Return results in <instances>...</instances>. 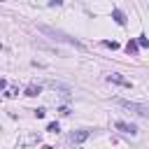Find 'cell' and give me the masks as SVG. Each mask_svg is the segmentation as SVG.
<instances>
[{"mask_svg":"<svg viewBox=\"0 0 149 149\" xmlns=\"http://www.w3.org/2000/svg\"><path fill=\"white\" fill-rule=\"evenodd\" d=\"M47 130H49V133H58V123H56V121H54V123H49V126H47Z\"/></svg>","mask_w":149,"mask_h":149,"instance_id":"obj_12","label":"cell"},{"mask_svg":"<svg viewBox=\"0 0 149 149\" xmlns=\"http://www.w3.org/2000/svg\"><path fill=\"white\" fill-rule=\"evenodd\" d=\"M107 79H109V81H114V84H119V86H126V88H130V81H128V79H123L119 72H112V74H107Z\"/></svg>","mask_w":149,"mask_h":149,"instance_id":"obj_5","label":"cell"},{"mask_svg":"<svg viewBox=\"0 0 149 149\" xmlns=\"http://www.w3.org/2000/svg\"><path fill=\"white\" fill-rule=\"evenodd\" d=\"M37 30H40V33H44V35H51V37H56V40H61V42H68V44H72V47H77V49H84V44H81L79 40L68 37V35H65V33H61V30H54V28H49V26H37Z\"/></svg>","mask_w":149,"mask_h":149,"instance_id":"obj_1","label":"cell"},{"mask_svg":"<svg viewBox=\"0 0 149 149\" xmlns=\"http://www.w3.org/2000/svg\"><path fill=\"white\" fill-rule=\"evenodd\" d=\"M35 116H37V119H44V109H42V107H40V109H35Z\"/></svg>","mask_w":149,"mask_h":149,"instance_id":"obj_13","label":"cell"},{"mask_svg":"<svg viewBox=\"0 0 149 149\" xmlns=\"http://www.w3.org/2000/svg\"><path fill=\"white\" fill-rule=\"evenodd\" d=\"M49 86H51V88H58V91H63V93H70V86H65V84H61V81H49Z\"/></svg>","mask_w":149,"mask_h":149,"instance_id":"obj_7","label":"cell"},{"mask_svg":"<svg viewBox=\"0 0 149 149\" xmlns=\"http://www.w3.org/2000/svg\"><path fill=\"white\" fill-rule=\"evenodd\" d=\"M137 44H140V47H149V40H147V35H140V37H137Z\"/></svg>","mask_w":149,"mask_h":149,"instance_id":"obj_10","label":"cell"},{"mask_svg":"<svg viewBox=\"0 0 149 149\" xmlns=\"http://www.w3.org/2000/svg\"><path fill=\"white\" fill-rule=\"evenodd\" d=\"M116 128L121 133H128V135H137V126L135 123H126V121H116Z\"/></svg>","mask_w":149,"mask_h":149,"instance_id":"obj_4","label":"cell"},{"mask_svg":"<svg viewBox=\"0 0 149 149\" xmlns=\"http://www.w3.org/2000/svg\"><path fill=\"white\" fill-rule=\"evenodd\" d=\"M37 93H40V86H35V84H30V86L26 88V95H30V98H33V95H37Z\"/></svg>","mask_w":149,"mask_h":149,"instance_id":"obj_9","label":"cell"},{"mask_svg":"<svg viewBox=\"0 0 149 149\" xmlns=\"http://www.w3.org/2000/svg\"><path fill=\"white\" fill-rule=\"evenodd\" d=\"M116 105H121L123 109H128V112H135L137 116H147L149 119V107L147 105H142V102H133V100H123V98H116L114 100Z\"/></svg>","mask_w":149,"mask_h":149,"instance_id":"obj_2","label":"cell"},{"mask_svg":"<svg viewBox=\"0 0 149 149\" xmlns=\"http://www.w3.org/2000/svg\"><path fill=\"white\" fill-rule=\"evenodd\" d=\"M102 44H105V47H109V49H119V42H114V40H112V42L107 40V42H102Z\"/></svg>","mask_w":149,"mask_h":149,"instance_id":"obj_11","label":"cell"},{"mask_svg":"<svg viewBox=\"0 0 149 149\" xmlns=\"http://www.w3.org/2000/svg\"><path fill=\"white\" fill-rule=\"evenodd\" d=\"M42 149H54V147H49V144H44V147H42Z\"/></svg>","mask_w":149,"mask_h":149,"instance_id":"obj_14","label":"cell"},{"mask_svg":"<svg viewBox=\"0 0 149 149\" xmlns=\"http://www.w3.org/2000/svg\"><path fill=\"white\" fill-rule=\"evenodd\" d=\"M91 137V130H74L72 135H70V140L74 142V144H81V142H86Z\"/></svg>","mask_w":149,"mask_h":149,"instance_id":"obj_3","label":"cell"},{"mask_svg":"<svg viewBox=\"0 0 149 149\" xmlns=\"http://www.w3.org/2000/svg\"><path fill=\"white\" fill-rule=\"evenodd\" d=\"M112 16H114V21H116L119 26H126V14H123L119 7H114V9H112Z\"/></svg>","mask_w":149,"mask_h":149,"instance_id":"obj_6","label":"cell"},{"mask_svg":"<svg viewBox=\"0 0 149 149\" xmlns=\"http://www.w3.org/2000/svg\"><path fill=\"white\" fill-rule=\"evenodd\" d=\"M137 49H140V44H137V42H133V40L126 44V51H128V54H137Z\"/></svg>","mask_w":149,"mask_h":149,"instance_id":"obj_8","label":"cell"}]
</instances>
